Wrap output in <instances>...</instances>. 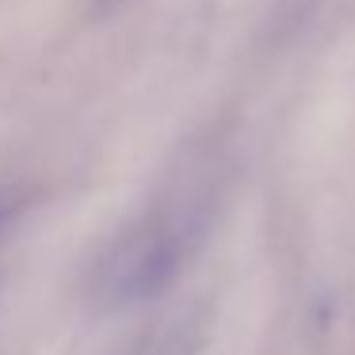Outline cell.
<instances>
[{
	"label": "cell",
	"instance_id": "obj_1",
	"mask_svg": "<svg viewBox=\"0 0 355 355\" xmlns=\"http://www.w3.org/2000/svg\"><path fill=\"white\" fill-rule=\"evenodd\" d=\"M4 214H8V210H4V207H0V225H4Z\"/></svg>",
	"mask_w": 355,
	"mask_h": 355
}]
</instances>
